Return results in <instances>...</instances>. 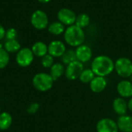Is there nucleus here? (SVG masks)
Segmentation results:
<instances>
[{
  "mask_svg": "<svg viewBox=\"0 0 132 132\" xmlns=\"http://www.w3.org/2000/svg\"><path fill=\"white\" fill-rule=\"evenodd\" d=\"M91 70L96 76H108L114 70V63L108 56L100 55L96 56L91 63Z\"/></svg>",
  "mask_w": 132,
  "mask_h": 132,
  "instance_id": "nucleus-1",
  "label": "nucleus"
},
{
  "mask_svg": "<svg viewBox=\"0 0 132 132\" xmlns=\"http://www.w3.org/2000/svg\"><path fill=\"white\" fill-rule=\"evenodd\" d=\"M64 40L70 46L77 47L82 45L85 40V34L83 29L75 24L68 26L64 32Z\"/></svg>",
  "mask_w": 132,
  "mask_h": 132,
  "instance_id": "nucleus-2",
  "label": "nucleus"
},
{
  "mask_svg": "<svg viewBox=\"0 0 132 132\" xmlns=\"http://www.w3.org/2000/svg\"><path fill=\"white\" fill-rule=\"evenodd\" d=\"M53 79L46 73H38L32 77V85L39 91L46 92L50 90L53 85Z\"/></svg>",
  "mask_w": 132,
  "mask_h": 132,
  "instance_id": "nucleus-3",
  "label": "nucleus"
},
{
  "mask_svg": "<svg viewBox=\"0 0 132 132\" xmlns=\"http://www.w3.org/2000/svg\"><path fill=\"white\" fill-rule=\"evenodd\" d=\"M114 70L118 75L123 78L131 77L132 75V61L126 57L118 58L114 63Z\"/></svg>",
  "mask_w": 132,
  "mask_h": 132,
  "instance_id": "nucleus-4",
  "label": "nucleus"
},
{
  "mask_svg": "<svg viewBox=\"0 0 132 132\" xmlns=\"http://www.w3.org/2000/svg\"><path fill=\"white\" fill-rule=\"evenodd\" d=\"M32 26L38 30H43L49 26V18L47 14L40 9L34 11L30 17Z\"/></svg>",
  "mask_w": 132,
  "mask_h": 132,
  "instance_id": "nucleus-5",
  "label": "nucleus"
},
{
  "mask_svg": "<svg viewBox=\"0 0 132 132\" xmlns=\"http://www.w3.org/2000/svg\"><path fill=\"white\" fill-rule=\"evenodd\" d=\"M34 54L30 48H21L15 56L16 63L21 67H27L30 66L34 60Z\"/></svg>",
  "mask_w": 132,
  "mask_h": 132,
  "instance_id": "nucleus-6",
  "label": "nucleus"
},
{
  "mask_svg": "<svg viewBox=\"0 0 132 132\" xmlns=\"http://www.w3.org/2000/svg\"><path fill=\"white\" fill-rule=\"evenodd\" d=\"M84 70V65L81 62L76 60L67 65L65 69V77L70 80L78 79Z\"/></svg>",
  "mask_w": 132,
  "mask_h": 132,
  "instance_id": "nucleus-7",
  "label": "nucleus"
},
{
  "mask_svg": "<svg viewBox=\"0 0 132 132\" xmlns=\"http://www.w3.org/2000/svg\"><path fill=\"white\" fill-rule=\"evenodd\" d=\"M57 18L59 22L63 23L64 26H70L75 24L77 15L73 10L67 8H63L58 11Z\"/></svg>",
  "mask_w": 132,
  "mask_h": 132,
  "instance_id": "nucleus-8",
  "label": "nucleus"
},
{
  "mask_svg": "<svg viewBox=\"0 0 132 132\" xmlns=\"http://www.w3.org/2000/svg\"><path fill=\"white\" fill-rule=\"evenodd\" d=\"M97 132H118L119 129L114 120L111 118H102L101 119L96 126Z\"/></svg>",
  "mask_w": 132,
  "mask_h": 132,
  "instance_id": "nucleus-9",
  "label": "nucleus"
},
{
  "mask_svg": "<svg viewBox=\"0 0 132 132\" xmlns=\"http://www.w3.org/2000/svg\"><path fill=\"white\" fill-rule=\"evenodd\" d=\"M66 50L65 44L60 40H53L48 45V53L54 58L61 57Z\"/></svg>",
  "mask_w": 132,
  "mask_h": 132,
  "instance_id": "nucleus-10",
  "label": "nucleus"
},
{
  "mask_svg": "<svg viewBox=\"0 0 132 132\" xmlns=\"http://www.w3.org/2000/svg\"><path fill=\"white\" fill-rule=\"evenodd\" d=\"M75 53H76L77 60L81 62L82 63L88 62L92 58V54H93L92 50L90 47L87 45L82 44L77 46L75 50Z\"/></svg>",
  "mask_w": 132,
  "mask_h": 132,
  "instance_id": "nucleus-11",
  "label": "nucleus"
},
{
  "mask_svg": "<svg viewBox=\"0 0 132 132\" xmlns=\"http://www.w3.org/2000/svg\"><path fill=\"white\" fill-rule=\"evenodd\" d=\"M107 85L108 82L105 77L95 76V77L90 83V88L94 93L98 94L104 91L107 87Z\"/></svg>",
  "mask_w": 132,
  "mask_h": 132,
  "instance_id": "nucleus-12",
  "label": "nucleus"
},
{
  "mask_svg": "<svg viewBox=\"0 0 132 132\" xmlns=\"http://www.w3.org/2000/svg\"><path fill=\"white\" fill-rule=\"evenodd\" d=\"M117 91L123 98L132 97V83L128 80H121L117 85Z\"/></svg>",
  "mask_w": 132,
  "mask_h": 132,
  "instance_id": "nucleus-13",
  "label": "nucleus"
},
{
  "mask_svg": "<svg viewBox=\"0 0 132 132\" xmlns=\"http://www.w3.org/2000/svg\"><path fill=\"white\" fill-rule=\"evenodd\" d=\"M117 125L121 132H132V116L128 114L119 116Z\"/></svg>",
  "mask_w": 132,
  "mask_h": 132,
  "instance_id": "nucleus-14",
  "label": "nucleus"
},
{
  "mask_svg": "<svg viewBox=\"0 0 132 132\" xmlns=\"http://www.w3.org/2000/svg\"><path fill=\"white\" fill-rule=\"evenodd\" d=\"M113 110L119 116L125 115L128 110V102L123 97H118L113 101Z\"/></svg>",
  "mask_w": 132,
  "mask_h": 132,
  "instance_id": "nucleus-15",
  "label": "nucleus"
},
{
  "mask_svg": "<svg viewBox=\"0 0 132 132\" xmlns=\"http://www.w3.org/2000/svg\"><path fill=\"white\" fill-rule=\"evenodd\" d=\"M34 56L37 57H43L48 53V46L41 41L36 42L31 48Z\"/></svg>",
  "mask_w": 132,
  "mask_h": 132,
  "instance_id": "nucleus-16",
  "label": "nucleus"
},
{
  "mask_svg": "<svg viewBox=\"0 0 132 132\" xmlns=\"http://www.w3.org/2000/svg\"><path fill=\"white\" fill-rule=\"evenodd\" d=\"M50 69V74L54 81L58 80L60 77H61L65 73L64 66L63 63H55Z\"/></svg>",
  "mask_w": 132,
  "mask_h": 132,
  "instance_id": "nucleus-17",
  "label": "nucleus"
},
{
  "mask_svg": "<svg viewBox=\"0 0 132 132\" xmlns=\"http://www.w3.org/2000/svg\"><path fill=\"white\" fill-rule=\"evenodd\" d=\"M12 123V117L8 112L0 113V130L5 131L10 128Z\"/></svg>",
  "mask_w": 132,
  "mask_h": 132,
  "instance_id": "nucleus-18",
  "label": "nucleus"
},
{
  "mask_svg": "<svg viewBox=\"0 0 132 132\" xmlns=\"http://www.w3.org/2000/svg\"><path fill=\"white\" fill-rule=\"evenodd\" d=\"M48 32L54 36H59L65 32V26L59 21L50 23L48 27Z\"/></svg>",
  "mask_w": 132,
  "mask_h": 132,
  "instance_id": "nucleus-19",
  "label": "nucleus"
},
{
  "mask_svg": "<svg viewBox=\"0 0 132 132\" xmlns=\"http://www.w3.org/2000/svg\"><path fill=\"white\" fill-rule=\"evenodd\" d=\"M4 49L9 53H17L21 49V45L17 39L6 40L4 43Z\"/></svg>",
  "mask_w": 132,
  "mask_h": 132,
  "instance_id": "nucleus-20",
  "label": "nucleus"
},
{
  "mask_svg": "<svg viewBox=\"0 0 132 132\" xmlns=\"http://www.w3.org/2000/svg\"><path fill=\"white\" fill-rule=\"evenodd\" d=\"M61 60L63 64L68 65L70 63L77 60V56H76V53L75 50H67L65 51V53L63 54L61 56Z\"/></svg>",
  "mask_w": 132,
  "mask_h": 132,
  "instance_id": "nucleus-21",
  "label": "nucleus"
},
{
  "mask_svg": "<svg viewBox=\"0 0 132 132\" xmlns=\"http://www.w3.org/2000/svg\"><path fill=\"white\" fill-rule=\"evenodd\" d=\"M95 76L96 75L91 69H85L81 73L79 79L80 82L84 84H90L92 81V80L95 77Z\"/></svg>",
  "mask_w": 132,
  "mask_h": 132,
  "instance_id": "nucleus-22",
  "label": "nucleus"
},
{
  "mask_svg": "<svg viewBox=\"0 0 132 132\" xmlns=\"http://www.w3.org/2000/svg\"><path fill=\"white\" fill-rule=\"evenodd\" d=\"M90 23V17L86 13H81L77 16L75 25L81 29L87 27Z\"/></svg>",
  "mask_w": 132,
  "mask_h": 132,
  "instance_id": "nucleus-23",
  "label": "nucleus"
},
{
  "mask_svg": "<svg viewBox=\"0 0 132 132\" xmlns=\"http://www.w3.org/2000/svg\"><path fill=\"white\" fill-rule=\"evenodd\" d=\"M9 53L3 48L0 50V70L7 67L9 63Z\"/></svg>",
  "mask_w": 132,
  "mask_h": 132,
  "instance_id": "nucleus-24",
  "label": "nucleus"
},
{
  "mask_svg": "<svg viewBox=\"0 0 132 132\" xmlns=\"http://www.w3.org/2000/svg\"><path fill=\"white\" fill-rule=\"evenodd\" d=\"M41 64L44 68H50L54 64V57L47 53L41 59Z\"/></svg>",
  "mask_w": 132,
  "mask_h": 132,
  "instance_id": "nucleus-25",
  "label": "nucleus"
},
{
  "mask_svg": "<svg viewBox=\"0 0 132 132\" xmlns=\"http://www.w3.org/2000/svg\"><path fill=\"white\" fill-rule=\"evenodd\" d=\"M17 36H18V32L15 28H9L6 29L5 36V38L6 39V40L16 39Z\"/></svg>",
  "mask_w": 132,
  "mask_h": 132,
  "instance_id": "nucleus-26",
  "label": "nucleus"
},
{
  "mask_svg": "<svg viewBox=\"0 0 132 132\" xmlns=\"http://www.w3.org/2000/svg\"><path fill=\"white\" fill-rule=\"evenodd\" d=\"M39 109V104L38 103H32L27 108V113L29 114H36Z\"/></svg>",
  "mask_w": 132,
  "mask_h": 132,
  "instance_id": "nucleus-27",
  "label": "nucleus"
},
{
  "mask_svg": "<svg viewBox=\"0 0 132 132\" xmlns=\"http://www.w3.org/2000/svg\"><path fill=\"white\" fill-rule=\"evenodd\" d=\"M5 29L4 28V26L0 24V41L2 39H3L5 38Z\"/></svg>",
  "mask_w": 132,
  "mask_h": 132,
  "instance_id": "nucleus-28",
  "label": "nucleus"
},
{
  "mask_svg": "<svg viewBox=\"0 0 132 132\" xmlns=\"http://www.w3.org/2000/svg\"><path fill=\"white\" fill-rule=\"evenodd\" d=\"M128 110L132 112V97H131V99L128 102Z\"/></svg>",
  "mask_w": 132,
  "mask_h": 132,
  "instance_id": "nucleus-29",
  "label": "nucleus"
},
{
  "mask_svg": "<svg viewBox=\"0 0 132 132\" xmlns=\"http://www.w3.org/2000/svg\"><path fill=\"white\" fill-rule=\"evenodd\" d=\"M38 2H41V3H48V2H50L51 0H37Z\"/></svg>",
  "mask_w": 132,
  "mask_h": 132,
  "instance_id": "nucleus-30",
  "label": "nucleus"
},
{
  "mask_svg": "<svg viewBox=\"0 0 132 132\" xmlns=\"http://www.w3.org/2000/svg\"><path fill=\"white\" fill-rule=\"evenodd\" d=\"M3 48H4V45L2 44V43H0V50H1V49H3Z\"/></svg>",
  "mask_w": 132,
  "mask_h": 132,
  "instance_id": "nucleus-31",
  "label": "nucleus"
},
{
  "mask_svg": "<svg viewBox=\"0 0 132 132\" xmlns=\"http://www.w3.org/2000/svg\"><path fill=\"white\" fill-rule=\"evenodd\" d=\"M131 82L132 83V75H131Z\"/></svg>",
  "mask_w": 132,
  "mask_h": 132,
  "instance_id": "nucleus-32",
  "label": "nucleus"
},
{
  "mask_svg": "<svg viewBox=\"0 0 132 132\" xmlns=\"http://www.w3.org/2000/svg\"><path fill=\"white\" fill-rule=\"evenodd\" d=\"M0 113H1V108H0Z\"/></svg>",
  "mask_w": 132,
  "mask_h": 132,
  "instance_id": "nucleus-33",
  "label": "nucleus"
}]
</instances>
